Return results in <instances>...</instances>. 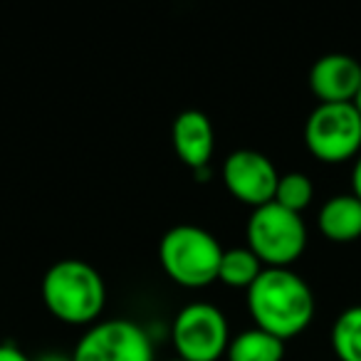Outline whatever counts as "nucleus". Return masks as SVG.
I'll return each mask as SVG.
<instances>
[{
  "mask_svg": "<svg viewBox=\"0 0 361 361\" xmlns=\"http://www.w3.org/2000/svg\"><path fill=\"white\" fill-rule=\"evenodd\" d=\"M247 310L255 326L287 341L310 326L314 295L305 277L290 267H265L247 290Z\"/></svg>",
  "mask_w": 361,
  "mask_h": 361,
  "instance_id": "obj_1",
  "label": "nucleus"
},
{
  "mask_svg": "<svg viewBox=\"0 0 361 361\" xmlns=\"http://www.w3.org/2000/svg\"><path fill=\"white\" fill-rule=\"evenodd\" d=\"M42 302L65 324H94L106 305V285L92 262L62 257L42 275Z\"/></svg>",
  "mask_w": 361,
  "mask_h": 361,
  "instance_id": "obj_2",
  "label": "nucleus"
},
{
  "mask_svg": "<svg viewBox=\"0 0 361 361\" xmlns=\"http://www.w3.org/2000/svg\"><path fill=\"white\" fill-rule=\"evenodd\" d=\"M223 250L211 231L193 223L169 228L159 243V262L180 287H206L218 280Z\"/></svg>",
  "mask_w": 361,
  "mask_h": 361,
  "instance_id": "obj_3",
  "label": "nucleus"
},
{
  "mask_svg": "<svg viewBox=\"0 0 361 361\" xmlns=\"http://www.w3.org/2000/svg\"><path fill=\"white\" fill-rule=\"evenodd\" d=\"M247 247L265 267H290L307 247V226L300 213L280 203L252 208L245 226Z\"/></svg>",
  "mask_w": 361,
  "mask_h": 361,
  "instance_id": "obj_4",
  "label": "nucleus"
},
{
  "mask_svg": "<svg viewBox=\"0 0 361 361\" xmlns=\"http://www.w3.org/2000/svg\"><path fill=\"white\" fill-rule=\"evenodd\" d=\"M305 144L314 159L341 164L361 154V114L354 102L317 104L305 121Z\"/></svg>",
  "mask_w": 361,
  "mask_h": 361,
  "instance_id": "obj_5",
  "label": "nucleus"
},
{
  "mask_svg": "<svg viewBox=\"0 0 361 361\" xmlns=\"http://www.w3.org/2000/svg\"><path fill=\"white\" fill-rule=\"evenodd\" d=\"M171 341L180 359L218 361L231 344L228 319L211 302H191L180 307L171 329Z\"/></svg>",
  "mask_w": 361,
  "mask_h": 361,
  "instance_id": "obj_6",
  "label": "nucleus"
},
{
  "mask_svg": "<svg viewBox=\"0 0 361 361\" xmlns=\"http://www.w3.org/2000/svg\"><path fill=\"white\" fill-rule=\"evenodd\" d=\"M72 361H154V341L134 319H102L80 336Z\"/></svg>",
  "mask_w": 361,
  "mask_h": 361,
  "instance_id": "obj_7",
  "label": "nucleus"
},
{
  "mask_svg": "<svg viewBox=\"0 0 361 361\" xmlns=\"http://www.w3.org/2000/svg\"><path fill=\"white\" fill-rule=\"evenodd\" d=\"M221 176L228 193L233 198H238L240 203L260 208L265 203L275 201L280 173H277L270 156H265L262 151L255 149L231 151L226 156V161H223Z\"/></svg>",
  "mask_w": 361,
  "mask_h": 361,
  "instance_id": "obj_8",
  "label": "nucleus"
},
{
  "mask_svg": "<svg viewBox=\"0 0 361 361\" xmlns=\"http://www.w3.org/2000/svg\"><path fill=\"white\" fill-rule=\"evenodd\" d=\"M310 90L319 104H346L361 90V62L344 52L322 55L310 70Z\"/></svg>",
  "mask_w": 361,
  "mask_h": 361,
  "instance_id": "obj_9",
  "label": "nucleus"
},
{
  "mask_svg": "<svg viewBox=\"0 0 361 361\" xmlns=\"http://www.w3.org/2000/svg\"><path fill=\"white\" fill-rule=\"evenodd\" d=\"M171 141L178 159L193 171H203L211 166L216 149V129L201 109H183L171 126Z\"/></svg>",
  "mask_w": 361,
  "mask_h": 361,
  "instance_id": "obj_10",
  "label": "nucleus"
},
{
  "mask_svg": "<svg viewBox=\"0 0 361 361\" xmlns=\"http://www.w3.org/2000/svg\"><path fill=\"white\" fill-rule=\"evenodd\" d=\"M322 235L331 243H351L361 238V201L354 193L331 196L317 216Z\"/></svg>",
  "mask_w": 361,
  "mask_h": 361,
  "instance_id": "obj_11",
  "label": "nucleus"
},
{
  "mask_svg": "<svg viewBox=\"0 0 361 361\" xmlns=\"http://www.w3.org/2000/svg\"><path fill=\"white\" fill-rule=\"evenodd\" d=\"M226 356L228 361H282L285 341L260 326H252L233 336Z\"/></svg>",
  "mask_w": 361,
  "mask_h": 361,
  "instance_id": "obj_12",
  "label": "nucleus"
},
{
  "mask_svg": "<svg viewBox=\"0 0 361 361\" xmlns=\"http://www.w3.org/2000/svg\"><path fill=\"white\" fill-rule=\"evenodd\" d=\"M262 270H265V267H262L260 257H257L247 245L245 247H228V250H223L218 280L228 287H245V290H250V285L260 277Z\"/></svg>",
  "mask_w": 361,
  "mask_h": 361,
  "instance_id": "obj_13",
  "label": "nucleus"
},
{
  "mask_svg": "<svg viewBox=\"0 0 361 361\" xmlns=\"http://www.w3.org/2000/svg\"><path fill=\"white\" fill-rule=\"evenodd\" d=\"M331 349L339 361H361V305L349 307L334 319Z\"/></svg>",
  "mask_w": 361,
  "mask_h": 361,
  "instance_id": "obj_14",
  "label": "nucleus"
},
{
  "mask_svg": "<svg viewBox=\"0 0 361 361\" xmlns=\"http://www.w3.org/2000/svg\"><path fill=\"white\" fill-rule=\"evenodd\" d=\"M314 198V186L307 173L302 171H290V173H280V183L275 191V203H280L287 211L302 213Z\"/></svg>",
  "mask_w": 361,
  "mask_h": 361,
  "instance_id": "obj_15",
  "label": "nucleus"
},
{
  "mask_svg": "<svg viewBox=\"0 0 361 361\" xmlns=\"http://www.w3.org/2000/svg\"><path fill=\"white\" fill-rule=\"evenodd\" d=\"M0 361H35V359H30L20 346L6 341V344H0Z\"/></svg>",
  "mask_w": 361,
  "mask_h": 361,
  "instance_id": "obj_16",
  "label": "nucleus"
},
{
  "mask_svg": "<svg viewBox=\"0 0 361 361\" xmlns=\"http://www.w3.org/2000/svg\"><path fill=\"white\" fill-rule=\"evenodd\" d=\"M351 193L361 201V154L356 156L354 169H351Z\"/></svg>",
  "mask_w": 361,
  "mask_h": 361,
  "instance_id": "obj_17",
  "label": "nucleus"
},
{
  "mask_svg": "<svg viewBox=\"0 0 361 361\" xmlns=\"http://www.w3.org/2000/svg\"><path fill=\"white\" fill-rule=\"evenodd\" d=\"M37 361H72V354L67 356V354H55V351H52V354H42Z\"/></svg>",
  "mask_w": 361,
  "mask_h": 361,
  "instance_id": "obj_18",
  "label": "nucleus"
},
{
  "mask_svg": "<svg viewBox=\"0 0 361 361\" xmlns=\"http://www.w3.org/2000/svg\"><path fill=\"white\" fill-rule=\"evenodd\" d=\"M354 106L359 109V114H361V90H359V94H356V99H354Z\"/></svg>",
  "mask_w": 361,
  "mask_h": 361,
  "instance_id": "obj_19",
  "label": "nucleus"
},
{
  "mask_svg": "<svg viewBox=\"0 0 361 361\" xmlns=\"http://www.w3.org/2000/svg\"><path fill=\"white\" fill-rule=\"evenodd\" d=\"M169 361H186V359H180V356H173V359H169Z\"/></svg>",
  "mask_w": 361,
  "mask_h": 361,
  "instance_id": "obj_20",
  "label": "nucleus"
}]
</instances>
